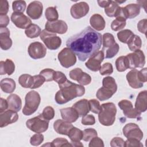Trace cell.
I'll use <instances>...</instances> for the list:
<instances>
[{"label":"cell","mask_w":147,"mask_h":147,"mask_svg":"<svg viewBox=\"0 0 147 147\" xmlns=\"http://www.w3.org/2000/svg\"><path fill=\"white\" fill-rule=\"evenodd\" d=\"M119 108L123 111V114L129 118H140L141 113L133 108L132 103L128 100L123 99L118 103Z\"/></svg>","instance_id":"11"},{"label":"cell","mask_w":147,"mask_h":147,"mask_svg":"<svg viewBox=\"0 0 147 147\" xmlns=\"http://www.w3.org/2000/svg\"><path fill=\"white\" fill-rule=\"evenodd\" d=\"M43 6L40 1H33L30 2L27 7L26 13L33 20H37L41 17L42 14Z\"/></svg>","instance_id":"18"},{"label":"cell","mask_w":147,"mask_h":147,"mask_svg":"<svg viewBox=\"0 0 147 147\" xmlns=\"http://www.w3.org/2000/svg\"><path fill=\"white\" fill-rule=\"evenodd\" d=\"M128 48L131 51L134 52L140 49L142 46V41L140 36L134 34L127 42Z\"/></svg>","instance_id":"33"},{"label":"cell","mask_w":147,"mask_h":147,"mask_svg":"<svg viewBox=\"0 0 147 147\" xmlns=\"http://www.w3.org/2000/svg\"><path fill=\"white\" fill-rule=\"evenodd\" d=\"M116 113L117 108L113 103L108 102L102 104L98 113L99 122L106 126L112 125L115 122Z\"/></svg>","instance_id":"4"},{"label":"cell","mask_w":147,"mask_h":147,"mask_svg":"<svg viewBox=\"0 0 147 147\" xmlns=\"http://www.w3.org/2000/svg\"><path fill=\"white\" fill-rule=\"evenodd\" d=\"M117 70L119 72H123L129 68V60L126 56H122L118 57L115 61Z\"/></svg>","instance_id":"32"},{"label":"cell","mask_w":147,"mask_h":147,"mask_svg":"<svg viewBox=\"0 0 147 147\" xmlns=\"http://www.w3.org/2000/svg\"><path fill=\"white\" fill-rule=\"evenodd\" d=\"M11 20L18 28L27 29L32 24L31 20L21 13L13 12L11 15Z\"/></svg>","instance_id":"16"},{"label":"cell","mask_w":147,"mask_h":147,"mask_svg":"<svg viewBox=\"0 0 147 147\" xmlns=\"http://www.w3.org/2000/svg\"><path fill=\"white\" fill-rule=\"evenodd\" d=\"M41 32V29L36 24H32L29 28L25 29V33L26 36L30 38H33L37 37L39 35H40Z\"/></svg>","instance_id":"35"},{"label":"cell","mask_w":147,"mask_h":147,"mask_svg":"<svg viewBox=\"0 0 147 147\" xmlns=\"http://www.w3.org/2000/svg\"><path fill=\"white\" fill-rule=\"evenodd\" d=\"M26 126L29 130L34 133H42L48 129L49 121L45 119L41 114L26 121Z\"/></svg>","instance_id":"6"},{"label":"cell","mask_w":147,"mask_h":147,"mask_svg":"<svg viewBox=\"0 0 147 147\" xmlns=\"http://www.w3.org/2000/svg\"><path fill=\"white\" fill-rule=\"evenodd\" d=\"M26 4L24 1H14L12 3V8L14 12L23 13L26 9Z\"/></svg>","instance_id":"41"},{"label":"cell","mask_w":147,"mask_h":147,"mask_svg":"<svg viewBox=\"0 0 147 147\" xmlns=\"http://www.w3.org/2000/svg\"><path fill=\"white\" fill-rule=\"evenodd\" d=\"M8 108V103L7 100L1 98V106H0V113H3Z\"/></svg>","instance_id":"60"},{"label":"cell","mask_w":147,"mask_h":147,"mask_svg":"<svg viewBox=\"0 0 147 147\" xmlns=\"http://www.w3.org/2000/svg\"><path fill=\"white\" fill-rule=\"evenodd\" d=\"M7 102L8 109L14 111H19L22 107V100L20 97L15 94H12L7 96Z\"/></svg>","instance_id":"27"},{"label":"cell","mask_w":147,"mask_h":147,"mask_svg":"<svg viewBox=\"0 0 147 147\" xmlns=\"http://www.w3.org/2000/svg\"><path fill=\"white\" fill-rule=\"evenodd\" d=\"M102 42V34L87 26L68 38L66 45L77 55L80 61H84L99 51Z\"/></svg>","instance_id":"1"},{"label":"cell","mask_w":147,"mask_h":147,"mask_svg":"<svg viewBox=\"0 0 147 147\" xmlns=\"http://www.w3.org/2000/svg\"><path fill=\"white\" fill-rule=\"evenodd\" d=\"M89 11V6L86 2H80L73 5L70 9L71 16L75 19H79L86 16Z\"/></svg>","instance_id":"15"},{"label":"cell","mask_w":147,"mask_h":147,"mask_svg":"<svg viewBox=\"0 0 147 147\" xmlns=\"http://www.w3.org/2000/svg\"><path fill=\"white\" fill-rule=\"evenodd\" d=\"M9 23V18L7 15L0 16V28L6 27Z\"/></svg>","instance_id":"59"},{"label":"cell","mask_w":147,"mask_h":147,"mask_svg":"<svg viewBox=\"0 0 147 147\" xmlns=\"http://www.w3.org/2000/svg\"><path fill=\"white\" fill-rule=\"evenodd\" d=\"M45 16L48 20L49 22H53L57 20L59 18L58 12L55 7H48L45 13Z\"/></svg>","instance_id":"39"},{"label":"cell","mask_w":147,"mask_h":147,"mask_svg":"<svg viewBox=\"0 0 147 147\" xmlns=\"http://www.w3.org/2000/svg\"><path fill=\"white\" fill-rule=\"evenodd\" d=\"M90 23L92 28L97 31L103 30L106 25V22L103 17L99 14H93L90 17Z\"/></svg>","instance_id":"28"},{"label":"cell","mask_w":147,"mask_h":147,"mask_svg":"<svg viewBox=\"0 0 147 147\" xmlns=\"http://www.w3.org/2000/svg\"><path fill=\"white\" fill-rule=\"evenodd\" d=\"M72 107L76 110L79 117H83L87 115L90 111L88 100L86 99L76 102L73 105Z\"/></svg>","instance_id":"26"},{"label":"cell","mask_w":147,"mask_h":147,"mask_svg":"<svg viewBox=\"0 0 147 147\" xmlns=\"http://www.w3.org/2000/svg\"><path fill=\"white\" fill-rule=\"evenodd\" d=\"M18 82L22 87L31 88L33 82V77L29 74H22L19 77Z\"/></svg>","instance_id":"36"},{"label":"cell","mask_w":147,"mask_h":147,"mask_svg":"<svg viewBox=\"0 0 147 147\" xmlns=\"http://www.w3.org/2000/svg\"><path fill=\"white\" fill-rule=\"evenodd\" d=\"M44 141V136L41 133H37L32 136L30 139V143L33 146H38Z\"/></svg>","instance_id":"50"},{"label":"cell","mask_w":147,"mask_h":147,"mask_svg":"<svg viewBox=\"0 0 147 147\" xmlns=\"http://www.w3.org/2000/svg\"><path fill=\"white\" fill-rule=\"evenodd\" d=\"M81 122L84 125H93L95 123V118L92 115H86L82 117Z\"/></svg>","instance_id":"52"},{"label":"cell","mask_w":147,"mask_h":147,"mask_svg":"<svg viewBox=\"0 0 147 147\" xmlns=\"http://www.w3.org/2000/svg\"><path fill=\"white\" fill-rule=\"evenodd\" d=\"M88 146L89 147H96V146L103 147L104 146L103 141L99 137H98L97 136L95 137L90 140Z\"/></svg>","instance_id":"53"},{"label":"cell","mask_w":147,"mask_h":147,"mask_svg":"<svg viewBox=\"0 0 147 147\" xmlns=\"http://www.w3.org/2000/svg\"><path fill=\"white\" fill-rule=\"evenodd\" d=\"M57 57L61 66L67 68L74 65L76 62V55L68 47L63 48L59 53Z\"/></svg>","instance_id":"8"},{"label":"cell","mask_w":147,"mask_h":147,"mask_svg":"<svg viewBox=\"0 0 147 147\" xmlns=\"http://www.w3.org/2000/svg\"><path fill=\"white\" fill-rule=\"evenodd\" d=\"M125 146H136V147H142L143 146L142 144L140 141L136 139H127L125 141Z\"/></svg>","instance_id":"55"},{"label":"cell","mask_w":147,"mask_h":147,"mask_svg":"<svg viewBox=\"0 0 147 147\" xmlns=\"http://www.w3.org/2000/svg\"><path fill=\"white\" fill-rule=\"evenodd\" d=\"M68 79H67L66 76L62 72L60 71H56L53 80H55L56 83H57L59 86H60L64 84Z\"/></svg>","instance_id":"51"},{"label":"cell","mask_w":147,"mask_h":147,"mask_svg":"<svg viewBox=\"0 0 147 147\" xmlns=\"http://www.w3.org/2000/svg\"><path fill=\"white\" fill-rule=\"evenodd\" d=\"M12 45V40L10 38L9 30L5 28H0V46L3 50L9 49Z\"/></svg>","instance_id":"22"},{"label":"cell","mask_w":147,"mask_h":147,"mask_svg":"<svg viewBox=\"0 0 147 147\" xmlns=\"http://www.w3.org/2000/svg\"><path fill=\"white\" fill-rule=\"evenodd\" d=\"M52 146L61 147V146H72L71 143H69L68 140L63 138H57L53 140L51 142Z\"/></svg>","instance_id":"44"},{"label":"cell","mask_w":147,"mask_h":147,"mask_svg":"<svg viewBox=\"0 0 147 147\" xmlns=\"http://www.w3.org/2000/svg\"><path fill=\"white\" fill-rule=\"evenodd\" d=\"M60 113L62 118L70 123L75 122L79 117L78 112L72 107L61 109Z\"/></svg>","instance_id":"24"},{"label":"cell","mask_w":147,"mask_h":147,"mask_svg":"<svg viewBox=\"0 0 147 147\" xmlns=\"http://www.w3.org/2000/svg\"><path fill=\"white\" fill-rule=\"evenodd\" d=\"M9 11V3L6 0L0 1V16L6 15Z\"/></svg>","instance_id":"56"},{"label":"cell","mask_w":147,"mask_h":147,"mask_svg":"<svg viewBox=\"0 0 147 147\" xmlns=\"http://www.w3.org/2000/svg\"><path fill=\"white\" fill-rule=\"evenodd\" d=\"M146 28H147L146 19L141 20L138 22L137 24V29L140 32L144 33L145 36H146Z\"/></svg>","instance_id":"57"},{"label":"cell","mask_w":147,"mask_h":147,"mask_svg":"<svg viewBox=\"0 0 147 147\" xmlns=\"http://www.w3.org/2000/svg\"><path fill=\"white\" fill-rule=\"evenodd\" d=\"M1 90L6 93H12L16 89V82L11 79L6 78L1 81L0 83Z\"/></svg>","instance_id":"31"},{"label":"cell","mask_w":147,"mask_h":147,"mask_svg":"<svg viewBox=\"0 0 147 147\" xmlns=\"http://www.w3.org/2000/svg\"><path fill=\"white\" fill-rule=\"evenodd\" d=\"M117 90L115 79L111 76H106L102 80V87L96 92V98L100 101L110 99Z\"/></svg>","instance_id":"3"},{"label":"cell","mask_w":147,"mask_h":147,"mask_svg":"<svg viewBox=\"0 0 147 147\" xmlns=\"http://www.w3.org/2000/svg\"><path fill=\"white\" fill-rule=\"evenodd\" d=\"M102 38L103 48H110L116 43L114 36L111 33H105L103 35Z\"/></svg>","instance_id":"40"},{"label":"cell","mask_w":147,"mask_h":147,"mask_svg":"<svg viewBox=\"0 0 147 147\" xmlns=\"http://www.w3.org/2000/svg\"><path fill=\"white\" fill-rule=\"evenodd\" d=\"M25 104L22 110L25 115H30L38 109L41 102L40 94L36 91H30L25 96Z\"/></svg>","instance_id":"5"},{"label":"cell","mask_w":147,"mask_h":147,"mask_svg":"<svg viewBox=\"0 0 147 147\" xmlns=\"http://www.w3.org/2000/svg\"><path fill=\"white\" fill-rule=\"evenodd\" d=\"M138 70L136 69H132L126 74V79L129 86L133 88H140L143 86V83L141 82L137 76Z\"/></svg>","instance_id":"25"},{"label":"cell","mask_w":147,"mask_h":147,"mask_svg":"<svg viewBox=\"0 0 147 147\" xmlns=\"http://www.w3.org/2000/svg\"><path fill=\"white\" fill-rule=\"evenodd\" d=\"M98 135L96 130L92 128H88L83 131V138L84 141L88 142L90 141L92 138L96 137Z\"/></svg>","instance_id":"42"},{"label":"cell","mask_w":147,"mask_h":147,"mask_svg":"<svg viewBox=\"0 0 147 147\" xmlns=\"http://www.w3.org/2000/svg\"><path fill=\"white\" fill-rule=\"evenodd\" d=\"M126 19L122 17H117L113 21L111 24V29L114 31H118L122 29L126 26Z\"/></svg>","instance_id":"38"},{"label":"cell","mask_w":147,"mask_h":147,"mask_svg":"<svg viewBox=\"0 0 147 147\" xmlns=\"http://www.w3.org/2000/svg\"><path fill=\"white\" fill-rule=\"evenodd\" d=\"M110 146L111 147L125 146V141L121 137H114L110 141Z\"/></svg>","instance_id":"54"},{"label":"cell","mask_w":147,"mask_h":147,"mask_svg":"<svg viewBox=\"0 0 147 147\" xmlns=\"http://www.w3.org/2000/svg\"><path fill=\"white\" fill-rule=\"evenodd\" d=\"M28 51L30 57L33 59L43 58L47 53L46 47L38 41L31 43L28 47Z\"/></svg>","instance_id":"12"},{"label":"cell","mask_w":147,"mask_h":147,"mask_svg":"<svg viewBox=\"0 0 147 147\" xmlns=\"http://www.w3.org/2000/svg\"><path fill=\"white\" fill-rule=\"evenodd\" d=\"M71 144L74 146H81V147L83 146V145L80 142V141L76 142H72V143H71Z\"/></svg>","instance_id":"62"},{"label":"cell","mask_w":147,"mask_h":147,"mask_svg":"<svg viewBox=\"0 0 147 147\" xmlns=\"http://www.w3.org/2000/svg\"><path fill=\"white\" fill-rule=\"evenodd\" d=\"M73 125L66 121L57 119L53 123V128L55 131L60 134L68 136L70 130L73 127Z\"/></svg>","instance_id":"21"},{"label":"cell","mask_w":147,"mask_h":147,"mask_svg":"<svg viewBox=\"0 0 147 147\" xmlns=\"http://www.w3.org/2000/svg\"><path fill=\"white\" fill-rule=\"evenodd\" d=\"M111 1H98V3L99 6L101 7H106L110 3Z\"/></svg>","instance_id":"61"},{"label":"cell","mask_w":147,"mask_h":147,"mask_svg":"<svg viewBox=\"0 0 147 147\" xmlns=\"http://www.w3.org/2000/svg\"><path fill=\"white\" fill-rule=\"evenodd\" d=\"M140 12V6L137 3H130L125 7H121V16L125 18L132 19L137 16Z\"/></svg>","instance_id":"20"},{"label":"cell","mask_w":147,"mask_h":147,"mask_svg":"<svg viewBox=\"0 0 147 147\" xmlns=\"http://www.w3.org/2000/svg\"><path fill=\"white\" fill-rule=\"evenodd\" d=\"M134 34L129 29H124L117 33L118 39L122 43L127 44L131 37Z\"/></svg>","instance_id":"37"},{"label":"cell","mask_w":147,"mask_h":147,"mask_svg":"<svg viewBox=\"0 0 147 147\" xmlns=\"http://www.w3.org/2000/svg\"><path fill=\"white\" fill-rule=\"evenodd\" d=\"M124 136L127 139H136L141 141L143 138V133L139 126L134 123L126 124L122 130Z\"/></svg>","instance_id":"10"},{"label":"cell","mask_w":147,"mask_h":147,"mask_svg":"<svg viewBox=\"0 0 147 147\" xmlns=\"http://www.w3.org/2000/svg\"><path fill=\"white\" fill-rule=\"evenodd\" d=\"M121 7L115 1H111V2L105 8V12L106 14L110 17H117L121 13Z\"/></svg>","instance_id":"30"},{"label":"cell","mask_w":147,"mask_h":147,"mask_svg":"<svg viewBox=\"0 0 147 147\" xmlns=\"http://www.w3.org/2000/svg\"><path fill=\"white\" fill-rule=\"evenodd\" d=\"M40 39L44 42L45 46L51 50L58 49L61 44V39L56 33L50 32L46 29L41 31L40 35Z\"/></svg>","instance_id":"7"},{"label":"cell","mask_w":147,"mask_h":147,"mask_svg":"<svg viewBox=\"0 0 147 147\" xmlns=\"http://www.w3.org/2000/svg\"><path fill=\"white\" fill-rule=\"evenodd\" d=\"M15 70V64L10 59H6L5 61L0 62V74L1 75L7 74L8 75H11Z\"/></svg>","instance_id":"29"},{"label":"cell","mask_w":147,"mask_h":147,"mask_svg":"<svg viewBox=\"0 0 147 147\" xmlns=\"http://www.w3.org/2000/svg\"><path fill=\"white\" fill-rule=\"evenodd\" d=\"M147 109V91H141L137 95L135 103V109L140 113L146 111Z\"/></svg>","instance_id":"23"},{"label":"cell","mask_w":147,"mask_h":147,"mask_svg":"<svg viewBox=\"0 0 147 147\" xmlns=\"http://www.w3.org/2000/svg\"><path fill=\"white\" fill-rule=\"evenodd\" d=\"M70 78L76 80L82 86H87L91 82V77L88 74L84 72L79 68H76L69 72Z\"/></svg>","instance_id":"14"},{"label":"cell","mask_w":147,"mask_h":147,"mask_svg":"<svg viewBox=\"0 0 147 147\" xmlns=\"http://www.w3.org/2000/svg\"><path fill=\"white\" fill-rule=\"evenodd\" d=\"M33 77V82L32 86L31 87L32 89H34V88L40 87L45 82L44 78L40 74L34 75Z\"/></svg>","instance_id":"49"},{"label":"cell","mask_w":147,"mask_h":147,"mask_svg":"<svg viewBox=\"0 0 147 147\" xmlns=\"http://www.w3.org/2000/svg\"><path fill=\"white\" fill-rule=\"evenodd\" d=\"M68 136L71 141V143L79 142L83 138V131L73 126V127L70 130Z\"/></svg>","instance_id":"34"},{"label":"cell","mask_w":147,"mask_h":147,"mask_svg":"<svg viewBox=\"0 0 147 147\" xmlns=\"http://www.w3.org/2000/svg\"><path fill=\"white\" fill-rule=\"evenodd\" d=\"M0 127H3L9 124L14 123L18 119V115L16 111L8 110L0 113Z\"/></svg>","instance_id":"19"},{"label":"cell","mask_w":147,"mask_h":147,"mask_svg":"<svg viewBox=\"0 0 147 147\" xmlns=\"http://www.w3.org/2000/svg\"><path fill=\"white\" fill-rule=\"evenodd\" d=\"M59 87L60 90L56 92L55 99L59 105L66 103L76 97L82 96L85 93L83 86L76 84L68 80Z\"/></svg>","instance_id":"2"},{"label":"cell","mask_w":147,"mask_h":147,"mask_svg":"<svg viewBox=\"0 0 147 147\" xmlns=\"http://www.w3.org/2000/svg\"><path fill=\"white\" fill-rule=\"evenodd\" d=\"M100 74L101 75H108L113 72V67L111 63H104L99 69Z\"/></svg>","instance_id":"45"},{"label":"cell","mask_w":147,"mask_h":147,"mask_svg":"<svg viewBox=\"0 0 147 147\" xmlns=\"http://www.w3.org/2000/svg\"><path fill=\"white\" fill-rule=\"evenodd\" d=\"M90 105V110L95 114H98L100 110L101 105L98 100L95 99L88 100Z\"/></svg>","instance_id":"46"},{"label":"cell","mask_w":147,"mask_h":147,"mask_svg":"<svg viewBox=\"0 0 147 147\" xmlns=\"http://www.w3.org/2000/svg\"><path fill=\"white\" fill-rule=\"evenodd\" d=\"M146 68L141 69L140 71H138L137 76L139 80L142 83H145L147 81L146 77Z\"/></svg>","instance_id":"58"},{"label":"cell","mask_w":147,"mask_h":147,"mask_svg":"<svg viewBox=\"0 0 147 147\" xmlns=\"http://www.w3.org/2000/svg\"><path fill=\"white\" fill-rule=\"evenodd\" d=\"M45 28V29L50 32L61 34L65 33L68 30L67 24L63 20H57L53 22L47 21Z\"/></svg>","instance_id":"17"},{"label":"cell","mask_w":147,"mask_h":147,"mask_svg":"<svg viewBox=\"0 0 147 147\" xmlns=\"http://www.w3.org/2000/svg\"><path fill=\"white\" fill-rule=\"evenodd\" d=\"M55 72L53 69L51 68H45L40 71V75H42L45 81L47 82H50L53 80V77L55 74Z\"/></svg>","instance_id":"43"},{"label":"cell","mask_w":147,"mask_h":147,"mask_svg":"<svg viewBox=\"0 0 147 147\" xmlns=\"http://www.w3.org/2000/svg\"><path fill=\"white\" fill-rule=\"evenodd\" d=\"M119 45L116 42L114 45L109 48V49H107L105 57L106 59L113 58V57L115 56V55L117 54V53L119 51Z\"/></svg>","instance_id":"48"},{"label":"cell","mask_w":147,"mask_h":147,"mask_svg":"<svg viewBox=\"0 0 147 147\" xmlns=\"http://www.w3.org/2000/svg\"><path fill=\"white\" fill-rule=\"evenodd\" d=\"M42 115L45 119L48 121L51 120L54 118L55 110L52 107L47 106L44 109L42 113Z\"/></svg>","instance_id":"47"},{"label":"cell","mask_w":147,"mask_h":147,"mask_svg":"<svg viewBox=\"0 0 147 147\" xmlns=\"http://www.w3.org/2000/svg\"><path fill=\"white\" fill-rule=\"evenodd\" d=\"M129 63V68H142L145 64V57L142 51L138 49L126 55Z\"/></svg>","instance_id":"9"},{"label":"cell","mask_w":147,"mask_h":147,"mask_svg":"<svg viewBox=\"0 0 147 147\" xmlns=\"http://www.w3.org/2000/svg\"><path fill=\"white\" fill-rule=\"evenodd\" d=\"M103 51H99L90 57L86 63V67L90 70L96 72L99 70L101 63L103 61L105 56Z\"/></svg>","instance_id":"13"}]
</instances>
